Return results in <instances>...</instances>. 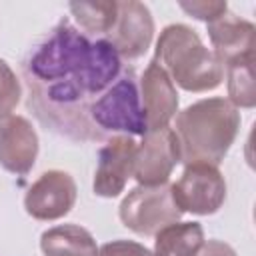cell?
Listing matches in <instances>:
<instances>
[{
  "label": "cell",
  "instance_id": "obj_6",
  "mask_svg": "<svg viewBox=\"0 0 256 256\" xmlns=\"http://www.w3.org/2000/svg\"><path fill=\"white\" fill-rule=\"evenodd\" d=\"M172 186V196L182 212L198 216L216 214L226 200V180L218 166L188 164Z\"/></svg>",
  "mask_w": 256,
  "mask_h": 256
},
{
  "label": "cell",
  "instance_id": "obj_21",
  "mask_svg": "<svg viewBox=\"0 0 256 256\" xmlns=\"http://www.w3.org/2000/svg\"><path fill=\"white\" fill-rule=\"evenodd\" d=\"M196 256H236L234 248L222 240H208L202 244Z\"/></svg>",
  "mask_w": 256,
  "mask_h": 256
},
{
  "label": "cell",
  "instance_id": "obj_10",
  "mask_svg": "<svg viewBox=\"0 0 256 256\" xmlns=\"http://www.w3.org/2000/svg\"><path fill=\"white\" fill-rule=\"evenodd\" d=\"M136 142L132 136H110L98 152V166L94 172V194L100 198H116L124 192L128 178H132Z\"/></svg>",
  "mask_w": 256,
  "mask_h": 256
},
{
  "label": "cell",
  "instance_id": "obj_5",
  "mask_svg": "<svg viewBox=\"0 0 256 256\" xmlns=\"http://www.w3.org/2000/svg\"><path fill=\"white\" fill-rule=\"evenodd\" d=\"M118 216L128 230L140 236H156L162 228L178 222L182 210L172 196L170 184L136 186L120 202Z\"/></svg>",
  "mask_w": 256,
  "mask_h": 256
},
{
  "label": "cell",
  "instance_id": "obj_16",
  "mask_svg": "<svg viewBox=\"0 0 256 256\" xmlns=\"http://www.w3.org/2000/svg\"><path fill=\"white\" fill-rule=\"evenodd\" d=\"M224 70H226L228 100L236 108H254V104H256L254 54L234 58L232 62L224 64Z\"/></svg>",
  "mask_w": 256,
  "mask_h": 256
},
{
  "label": "cell",
  "instance_id": "obj_9",
  "mask_svg": "<svg viewBox=\"0 0 256 256\" xmlns=\"http://www.w3.org/2000/svg\"><path fill=\"white\" fill-rule=\"evenodd\" d=\"M76 194V182L68 172L48 170L28 188L24 208L36 220H58L72 210Z\"/></svg>",
  "mask_w": 256,
  "mask_h": 256
},
{
  "label": "cell",
  "instance_id": "obj_1",
  "mask_svg": "<svg viewBox=\"0 0 256 256\" xmlns=\"http://www.w3.org/2000/svg\"><path fill=\"white\" fill-rule=\"evenodd\" d=\"M22 74L28 106L44 126L70 140H100L88 108L122 74V58L108 40H90L62 18L28 50Z\"/></svg>",
  "mask_w": 256,
  "mask_h": 256
},
{
  "label": "cell",
  "instance_id": "obj_19",
  "mask_svg": "<svg viewBox=\"0 0 256 256\" xmlns=\"http://www.w3.org/2000/svg\"><path fill=\"white\" fill-rule=\"evenodd\" d=\"M180 8L186 14H190L192 18L202 20L206 24L216 20L224 12H228V4L222 2V0L220 2H206V0H200V2H180Z\"/></svg>",
  "mask_w": 256,
  "mask_h": 256
},
{
  "label": "cell",
  "instance_id": "obj_13",
  "mask_svg": "<svg viewBox=\"0 0 256 256\" xmlns=\"http://www.w3.org/2000/svg\"><path fill=\"white\" fill-rule=\"evenodd\" d=\"M206 30H208V38L212 42V52L218 56L222 66L232 62L234 58L254 54L256 28L252 22H248L232 12H224L216 20L208 22Z\"/></svg>",
  "mask_w": 256,
  "mask_h": 256
},
{
  "label": "cell",
  "instance_id": "obj_12",
  "mask_svg": "<svg viewBox=\"0 0 256 256\" xmlns=\"http://www.w3.org/2000/svg\"><path fill=\"white\" fill-rule=\"evenodd\" d=\"M38 156V134L30 120L18 114L0 120V166L16 176H26Z\"/></svg>",
  "mask_w": 256,
  "mask_h": 256
},
{
  "label": "cell",
  "instance_id": "obj_2",
  "mask_svg": "<svg viewBox=\"0 0 256 256\" xmlns=\"http://www.w3.org/2000/svg\"><path fill=\"white\" fill-rule=\"evenodd\" d=\"M174 128L184 166H218L238 136L240 112L228 98L212 96L178 112Z\"/></svg>",
  "mask_w": 256,
  "mask_h": 256
},
{
  "label": "cell",
  "instance_id": "obj_17",
  "mask_svg": "<svg viewBox=\"0 0 256 256\" xmlns=\"http://www.w3.org/2000/svg\"><path fill=\"white\" fill-rule=\"evenodd\" d=\"M74 20L80 24L84 34H102L106 36L108 30L112 28L118 12V2L116 0H106V2H70L68 4Z\"/></svg>",
  "mask_w": 256,
  "mask_h": 256
},
{
  "label": "cell",
  "instance_id": "obj_4",
  "mask_svg": "<svg viewBox=\"0 0 256 256\" xmlns=\"http://www.w3.org/2000/svg\"><path fill=\"white\" fill-rule=\"evenodd\" d=\"M88 120L100 140L118 134L134 138L148 132L144 108L140 102L138 78L132 68L124 70L120 78L90 104Z\"/></svg>",
  "mask_w": 256,
  "mask_h": 256
},
{
  "label": "cell",
  "instance_id": "obj_18",
  "mask_svg": "<svg viewBox=\"0 0 256 256\" xmlns=\"http://www.w3.org/2000/svg\"><path fill=\"white\" fill-rule=\"evenodd\" d=\"M22 96L20 80L6 60L0 58V120L12 116Z\"/></svg>",
  "mask_w": 256,
  "mask_h": 256
},
{
  "label": "cell",
  "instance_id": "obj_7",
  "mask_svg": "<svg viewBox=\"0 0 256 256\" xmlns=\"http://www.w3.org/2000/svg\"><path fill=\"white\" fill-rule=\"evenodd\" d=\"M176 164H180V144L174 128L164 126L160 130L146 132L142 142L136 144L132 178L138 186L168 184Z\"/></svg>",
  "mask_w": 256,
  "mask_h": 256
},
{
  "label": "cell",
  "instance_id": "obj_8",
  "mask_svg": "<svg viewBox=\"0 0 256 256\" xmlns=\"http://www.w3.org/2000/svg\"><path fill=\"white\" fill-rule=\"evenodd\" d=\"M154 38V18L150 8L138 0L118 2V12L112 28L104 36L120 58H140L152 44Z\"/></svg>",
  "mask_w": 256,
  "mask_h": 256
},
{
  "label": "cell",
  "instance_id": "obj_20",
  "mask_svg": "<svg viewBox=\"0 0 256 256\" xmlns=\"http://www.w3.org/2000/svg\"><path fill=\"white\" fill-rule=\"evenodd\" d=\"M94 256H152V252L134 240H112L100 246Z\"/></svg>",
  "mask_w": 256,
  "mask_h": 256
},
{
  "label": "cell",
  "instance_id": "obj_14",
  "mask_svg": "<svg viewBox=\"0 0 256 256\" xmlns=\"http://www.w3.org/2000/svg\"><path fill=\"white\" fill-rule=\"evenodd\" d=\"M40 250L44 256H94V236L78 224H60L48 228L40 236Z\"/></svg>",
  "mask_w": 256,
  "mask_h": 256
},
{
  "label": "cell",
  "instance_id": "obj_11",
  "mask_svg": "<svg viewBox=\"0 0 256 256\" xmlns=\"http://www.w3.org/2000/svg\"><path fill=\"white\" fill-rule=\"evenodd\" d=\"M138 90L148 132L168 126L178 112V92L168 74L154 60L148 62L146 70L138 78Z\"/></svg>",
  "mask_w": 256,
  "mask_h": 256
},
{
  "label": "cell",
  "instance_id": "obj_15",
  "mask_svg": "<svg viewBox=\"0 0 256 256\" xmlns=\"http://www.w3.org/2000/svg\"><path fill=\"white\" fill-rule=\"evenodd\" d=\"M204 242L200 222H174L156 234L152 256H196Z\"/></svg>",
  "mask_w": 256,
  "mask_h": 256
},
{
  "label": "cell",
  "instance_id": "obj_3",
  "mask_svg": "<svg viewBox=\"0 0 256 256\" xmlns=\"http://www.w3.org/2000/svg\"><path fill=\"white\" fill-rule=\"evenodd\" d=\"M152 60L168 74L174 86L186 92L214 90L224 78V66L218 56L186 24H168L160 32Z\"/></svg>",
  "mask_w": 256,
  "mask_h": 256
}]
</instances>
